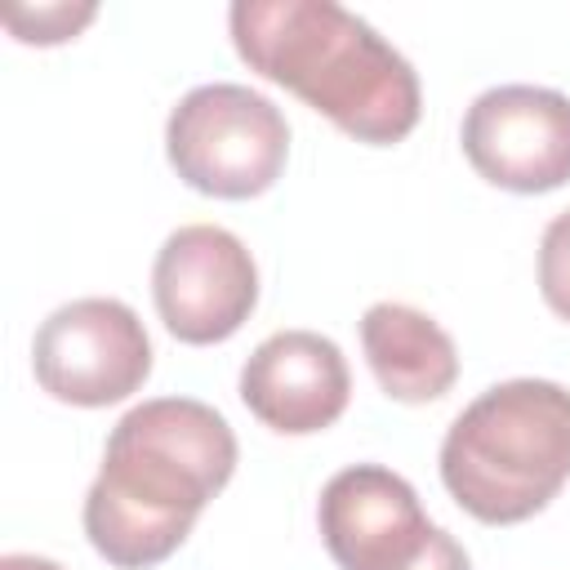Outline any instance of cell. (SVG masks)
Listing matches in <instances>:
<instances>
[{
  "instance_id": "obj_1",
  "label": "cell",
  "mask_w": 570,
  "mask_h": 570,
  "mask_svg": "<svg viewBox=\"0 0 570 570\" xmlns=\"http://www.w3.org/2000/svg\"><path fill=\"white\" fill-rule=\"evenodd\" d=\"M236 472V432L191 396L134 405L107 436L85 494V534L116 570L160 566Z\"/></svg>"
},
{
  "instance_id": "obj_2",
  "label": "cell",
  "mask_w": 570,
  "mask_h": 570,
  "mask_svg": "<svg viewBox=\"0 0 570 570\" xmlns=\"http://www.w3.org/2000/svg\"><path fill=\"white\" fill-rule=\"evenodd\" d=\"M232 45L249 71L298 94L347 138L401 142L423 111L414 67L334 0H236Z\"/></svg>"
},
{
  "instance_id": "obj_3",
  "label": "cell",
  "mask_w": 570,
  "mask_h": 570,
  "mask_svg": "<svg viewBox=\"0 0 570 570\" xmlns=\"http://www.w3.org/2000/svg\"><path fill=\"white\" fill-rule=\"evenodd\" d=\"M441 481L485 525H517L543 512L570 481V387L552 379L485 387L445 428Z\"/></svg>"
},
{
  "instance_id": "obj_4",
  "label": "cell",
  "mask_w": 570,
  "mask_h": 570,
  "mask_svg": "<svg viewBox=\"0 0 570 570\" xmlns=\"http://www.w3.org/2000/svg\"><path fill=\"white\" fill-rule=\"evenodd\" d=\"M165 156L191 191L249 200L281 178L289 125L281 107L249 85H196L169 111Z\"/></svg>"
},
{
  "instance_id": "obj_5",
  "label": "cell",
  "mask_w": 570,
  "mask_h": 570,
  "mask_svg": "<svg viewBox=\"0 0 570 570\" xmlns=\"http://www.w3.org/2000/svg\"><path fill=\"white\" fill-rule=\"evenodd\" d=\"M36 383L67 405H116L151 374V338L120 298H71L53 307L31 338Z\"/></svg>"
},
{
  "instance_id": "obj_6",
  "label": "cell",
  "mask_w": 570,
  "mask_h": 570,
  "mask_svg": "<svg viewBox=\"0 0 570 570\" xmlns=\"http://www.w3.org/2000/svg\"><path fill=\"white\" fill-rule=\"evenodd\" d=\"M151 298L178 343L205 347L232 338L258 303V267L240 236L214 223H187L165 236L151 263Z\"/></svg>"
},
{
  "instance_id": "obj_7",
  "label": "cell",
  "mask_w": 570,
  "mask_h": 570,
  "mask_svg": "<svg viewBox=\"0 0 570 570\" xmlns=\"http://www.w3.org/2000/svg\"><path fill=\"white\" fill-rule=\"evenodd\" d=\"M468 165L521 196L570 183V98L543 85H494L463 116Z\"/></svg>"
},
{
  "instance_id": "obj_8",
  "label": "cell",
  "mask_w": 570,
  "mask_h": 570,
  "mask_svg": "<svg viewBox=\"0 0 570 570\" xmlns=\"http://www.w3.org/2000/svg\"><path fill=\"white\" fill-rule=\"evenodd\" d=\"M316 525L338 570H410L436 534L414 485L379 463L334 472L321 490Z\"/></svg>"
},
{
  "instance_id": "obj_9",
  "label": "cell",
  "mask_w": 570,
  "mask_h": 570,
  "mask_svg": "<svg viewBox=\"0 0 570 570\" xmlns=\"http://www.w3.org/2000/svg\"><path fill=\"white\" fill-rule=\"evenodd\" d=\"M352 396V374L334 338L316 330H281L240 365V401L281 436L325 432Z\"/></svg>"
},
{
  "instance_id": "obj_10",
  "label": "cell",
  "mask_w": 570,
  "mask_h": 570,
  "mask_svg": "<svg viewBox=\"0 0 570 570\" xmlns=\"http://www.w3.org/2000/svg\"><path fill=\"white\" fill-rule=\"evenodd\" d=\"M361 347L392 401L423 405L454 387L459 347L454 338L410 303H374L361 316Z\"/></svg>"
},
{
  "instance_id": "obj_11",
  "label": "cell",
  "mask_w": 570,
  "mask_h": 570,
  "mask_svg": "<svg viewBox=\"0 0 570 570\" xmlns=\"http://www.w3.org/2000/svg\"><path fill=\"white\" fill-rule=\"evenodd\" d=\"M539 294L543 303L570 321V209H561L539 240Z\"/></svg>"
},
{
  "instance_id": "obj_12",
  "label": "cell",
  "mask_w": 570,
  "mask_h": 570,
  "mask_svg": "<svg viewBox=\"0 0 570 570\" xmlns=\"http://www.w3.org/2000/svg\"><path fill=\"white\" fill-rule=\"evenodd\" d=\"M94 4H36V9H4V22L27 45H58L71 40L85 22H94Z\"/></svg>"
},
{
  "instance_id": "obj_13",
  "label": "cell",
  "mask_w": 570,
  "mask_h": 570,
  "mask_svg": "<svg viewBox=\"0 0 570 570\" xmlns=\"http://www.w3.org/2000/svg\"><path fill=\"white\" fill-rule=\"evenodd\" d=\"M410 570H472V561H468V552L459 548V539H454V534H445V530L436 525V534L428 539L423 557H419Z\"/></svg>"
},
{
  "instance_id": "obj_14",
  "label": "cell",
  "mask_w": 570,
  "mask_h": 570,
  "mask_svg": "<svg viewBox=\"0 0 570 570\" xmlns=\"http://www.w3.org/2000/svg\"><path fill=\"white\" fill-rule=\"evenodd\" d=\"M0 570H62V566L49 557H36V552H9V557H0Z\"/></svg>"
}]
</instances>
